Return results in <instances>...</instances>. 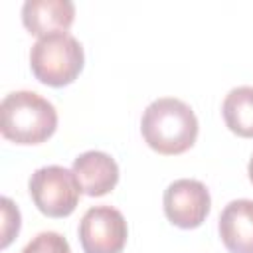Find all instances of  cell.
<instances>
[{"instance_id":"cell-1","label":"cell","mask_w":253,"mask_h":253,"mask_svg":"<svg viewBox=\"0 0 253 253\" xmlns=\"http://www.w3.org/2000/svg\"><path fill=\"white\" fill-rule=\"evenodd\" d=\"M140 132L154 152L176 156L194 146L198 138V117L188 103L176 97H160L144 109Z\"/></svg>"},{"instance_id":"cell-2","label":"cell","mask_w":253,"mask_h":253,"mask_svg":"<svg viewBox=\"0 0 253 253\" xmlns=\"http://www.w3.org/2000/svg\"><path fill=\"white\" fill-rule=\"evenodd\" d=\"M57 128V111L34 91H14L2 99L0 130L16 144H42Z\"/></svg>"},{"instance_id":"cell-3","label":"cell","mask_w":253,"mask_h":253,"mask_svg":"<svg viewBox=\"0 0 253 253\" xmlns=\"http://www.w3.org/2000/svg\"><path fill=\"white\" fill-rule=\"evenodd\" d=\"M83 45L71 34L38 38L30 49V69L34 77L53 89L73 83L83 71Z\"/></svg>"},{"instance_id":"cell-4","label":"cell","mask_w":253,"mask_h":253,"mask_svg":"<svg viewBox=\"0 0 253 253\" xmlns=\"http://www.w3.org/2000/svg\"><path fill=\"white\" fill-rule=\"evenodd\" d=\"M34 206L47 217H67L75 211L81 188L71 170L49 164L38 168L28 182Z\"/></svg>"},{"instance_id":"cell-5","label":"cell","mask_w":253,"mask_h":253,"mask_svg":"<svg viewBox=\"0 0 253 253\" xmlns=\"http://www.w3.org/2000/svg\"><path fill=\"white\" fill-rule=\"evenodd\" d=\"M126 237L125 215L113 206H93L79 221V243L85 253H121Z\"/></svg>"},{"instance_id":"cell-6","label":"cell","mask_w":253,"mask_h":253,"mask_svg":"<svg viewBox=\"0 0 253 253\" xmlns=\"http://www.w3.org/2000/svg\"><path fill=\"white\" fill-rule=\"evenodd\" d=\"M162 208L166 219L172 225L180 229H196L206 221L211 210L210 190L200 180H174L164 190Z\"/></svg>"},{"instance_id":"cell-7","label":"cell","mask_w":253,"mask_h":253,"mask_svg":"<svg viewBox=\"0 0 253 253\" xmlns=\"http://www.w3.org/2000/svg\"><path fill=\"white\" fill-rule=\"evenodd\" d=\"M73 20L75 6L69 0H28L22 6V24L38 38L67 34Z\"/></svg>"},{"instance_id":"cell-8","label":"cell","mask_w":253,"mask_h":253,"mask_svg":"<svg viewBox=\"0 0 253 253\" xmlns=\"http://www.w3.org/2000/svg\"><path fill=\"white\" fill-rule=\"evenodd\" d=\"M71 172L85 196L99 198L109 194L119 182V166L115 158L101 150H87L73 160Z\"/></svg>"},{"instance_id":"cell-9","label":"cell","mask_w":253,"mask_h":253,"mask_svg":"<svg viewBox=\"0 0 253 253\" xmlns=\"http://www.w3.org/2000/svg\"><path fill=\"white\" fill-rule=\"evenodd\" d=\"M217 229L229 253H253V200H231L221 210Z\"/></svg>"},{"instance_id":"cell-10","label":"cell","mask_w":253,"mask_h":253,"mask_svg":"<svg viewBox=\"0 0 253 253\" xmlns=\"http://www.w3.org/2000/svg\"><path fill=\"white\" fill-rule=\"evenodd\" d=\"M221 115L233 134L253 138V87L243 85L231 89L223 99Z\"/></svg>"},{"instance_id":"cell-11","label":"cell","mask_w":253,"mask_h":253,"mask_svg":"<svg viewBox=\"0 0 253 253\" xmlns=\"http://www.w3.org/2000/svg\"><path fill=\"white\" fill-rule=\"evenodd\" d=\"M22 253H71V247L61 233L42 231L36 237H32V241H28Z\"/></svg>"},{"instance_id":"cell-12","label":"cell","mask_w":253,"mask_h":253,"mask_svg":"<svg viewBox=\"0 0 253 253\" xmlns=\"http://www.w3.org/2000/svg\"><path fill=\"white\" fill-rule=\"evenodd\" d=\"M2 213H4V225H2V247H8L10 241L20 231V211L14 206L10 198H2Z\"/></svg>"},{"instance_id":"cell-13","label":"cell","mask_w":253,"mask_h":253,"mask_svg":"<svg viewBox=\"0 0 253 253\" xmlns=\"http://www.w3.org/2000/svg\"><path fill=\"white\" fill-rule=\"evenodd\" d=\"M247 174H249V180L253 184V156L249 158V164H247Z\"/></svg>"}]
</instances>
